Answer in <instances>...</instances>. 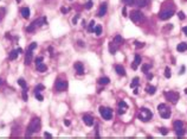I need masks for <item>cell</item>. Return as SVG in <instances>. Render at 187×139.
I'll list each match as a JSON object with an SVG mask.
<instances>
[{
  "instance_id": "680465c9",
  "label": "cell",
  "mask_w": 187,
  "mask_h": 139,
  "mask_svg": "<svg viewBox=\"0 0 187 139\" xmlns=\"http://www.w3.org/2000/svg\"><path fill=\"white\" fill-rule=\"evenodd\" d=\"M18 51H19V54H21V52H23V49H21V48H19V49H18Z\"/></svg>"
},
{
  "instance_id": "9f6ffc18",
  "label": "cell",
  "mask_w": 187,
  "mask_h": 139,
  "mask_svg": "<svg viewBox=\"0 0 187 139\" xmlns=\"http://www.w3.org/2000/svg\"><path fill=\"white\" fill-rule=\"evenodd\" d=\"M134 94H135V95H137V94H139V90H137V88H134Z\"/></svg>"
},
{
  "instance_id": "60d3db41",
  "label": "cell",
  "mask_w": 187,
  "mask_h": 139,
  "mask_svg": "<svg viewBox=\"0 0 187 139\" xmlns=\"http://www.w3.org/2000/svg\"><path fill=\"white\" fill-rule=\"evenodd\" d=\"M34 96H36V99L39 100V101H43V100H44V98H43V95H42L40 93H34Z\"/></svg>"
},
{
  "instance_id": "c3c4849f",
  "label": "cell",
  "mask_w": 187,
  "mask_h": 139,
  "mask_svg": "<svg viewBox=\"0 0 187 139\" xmlns=\"http://www.w3.org/2000/svg\"><path fill=\"white\" fill-rule=\"evenodd\" d=\"M124 113H126V109H123V108L119 109V114H124Z\"/></svg>"
},
{
  "instance_id": "7402d4cb",
  "label": "cell",
  "mask_w": 187,
  "mask_h": 139,
  "mask_svg": "<svg viewBox=\"0 0 187 139\" xmlns=\"http://www.w3.org/2000/svg\"><path fill=\"white\" fill-rule=\"evenodd\" d=\"M139 85H140V79L139 77H134L132 83H130V88H136Z\"/></svg>"
},
{
  "instance_id": "94428289",
  "label": "cell",
  "mask_w": 187,
  "mask_h": 139,
  "mask_svg": "<svg viewBox=\"0 0 187 139\" xmlns=\"http://www.w3.org/2000/svg\"><path fill=\"white\" fill-rule=\"evenodd\" d=\"M185 93H186V94H187V88H186V89H185Z\"/></svg>"
},
{
  "instance_id": "f1b7e54d",
  "label": "cell",
  "mask_w": 187,
  "mask_h": 139,
  "mask_svg": "<svg viewBox=\"0 0 187 139\" xmlns=\"http://www.w3.org/2000/svg\"><path fill=\"white\" fill-rule=\"evenodd\" d=\"M95 25H96L95 20H91V22H90V24H89V26H88V32H94V29H95Z\"/></svg>"
},
{
  "instance_id": "30bf717a",
  "label": "cell",
  "mask_w": 187,
  "mask_h": 139,
  "mask_svg": "<svg viewBox=\"0 0 187 139\" xmlns=\"http://www.w3.org/2000/svg\"><path fill=\"white\" fill-rule=\"evenodd\" d=\"M107 10H108V4H107V3H102L101 6H100V10H98V12H97V17H101V18H102L103 16H106Z\"/></svg>"
},
{
  "instance_id": "74e56055",
  "label": "cell",
  "mask_w": 187,
  "mask_h": 139,
  "mask_svg": "<svg viewBox=\"0 0 187 139\" xmlns=\"http://www.w3.org/2000/svg\"><path fill=\"white\" fill-rule=\"evenodd\" d=\"M45 89V87L43 86V85H38L37 87H36V89H34V93H39L40 90H44Z\"/></svg>"
},
{
  "instance_id": "52a82bcc",
  "label": "cell",
  "mask_w": 187,
  "mask_h": 139,
  "mask_svg": "<svg viewBox=\"0 0 187 139\" xmlns=\"http://www.w3.org/2000/svg\"><path fill=\"white\" fill-rule=\"evenodd\" d=\"M174 14V10L173 9H168V10H163V11H161L160 13H159V18L161 19V20H167V19H169Z\"/></svg>"
},
{
  "instance_id": "d6a6232c",
  "label": "cell",
  "mask_w": 187,
  "mask_h": 139,
  "mask_svg": "<svg viewBox=\"0 0 187 139\" xmlns=\"http://www.w3.org/2000/svg\"><path fill=\"white\" fill-rule=\"evenodd\" d=\"M114 43H123V38H122V36L116 35L115 38H114Z\"/></svg>"
},
{
  "instance_id": "ffe728a7",
  "label": "cell",
  "mask_w": 187,
  "mask_h": 139,
  "mask_svg": "<svg viewBox=\"0 0 187 139\" xmlns=\"http://www.w3.org/2000/svg\"><path fill=\"white\" fill-rule=\"evenodd\" d=\"M31 61H32V51H29V50H27V54H26V56H25V64L29 65V64L31 63Z\"/></svg>"
},
{
  "instance_id": "2e32d148",
  "label": "cell",
  "mask_w": 187,
  "mask_h": 139,
  "mask_svg": "<svg viewBox=\"0 0 187 139\" xmlns=\"http://www.w3.org/2000/svg\"><path fill=\"white\" fill-rule=\"evenodd\" d=\"M21 16H23V18H25V19L30 18V9H29L27 6L21 9Z\"/></svg>"
},
{
  "instance_id": "9c48e42d",
  "label": "cell",
  "mask_w": 187,
  "mask_h": 139,
  "mask_svg": "<svg viewBox=\"0 0 187 139\" xmlns=\"http://www.w3.org/2000/svg\"><path fill=\"white\" fill-rule=\"evenodd\" d=\"M82 119H83V121H84V124H85L86 126H94V124H95V120H94V118H92L91 115H89V114H84Z\"/></svg>"
},
{
  "instance_id": "3957f363",
  "label": "cell",
  "mask_w": 187,
  "mask_h": 139,
  "mask_svg": "<svg viewBox=\"0 0 187 139\" xmlns=\"http://www.w3.org/2000/svg\"><path fill=\"white\" fill-rule=\"evenodd\" d=\"M137 118H139L141 121H143V122H148V121L153 118V112H152L150 109L146 108V107H141Z\"/></svg>"
},
{
  "instance_id": "b9f144b4",
  "label": "cell",
  "mask_w": 187,
  "mask_h": 139,
  "mask_svg": "<svg viewBox=\"0 0 187 139\" xmlns=\"http://www.w3.org/2000/svg\"><path fill=\"white\" fill-rule=\"evenodd\" d=\"M159 131H160V133H161V134H163V135H166V134L168 133V130H167V128H165V127H161Z\"/></svg>"
},
{
  "instance_id": "e575fe53",
  "label": "cell",
  "mask_w": 187,
  "mask_h": 139,
  "mask_svg": "<svg viewBox=\"0 0 187 139\" xmlns=\"http://www.w3.org/2000/svg\"><path fill=\"white\" fill-rule=\"evenodd\" d=\"M21 98L24 101H27L29 100V95H27V89H24L23 93H21Z\"/></svg>"
},
{
  "instance_id": "db71d44e",
  "label": "cell",
  "mask_w": 187,
  "mask_h": 139,
  "mask_svg": "<svg viewBox=\"0 0 187 139\" xmlns=\"http://www.w3.org/2000/svg\"><path fill=\"white\" fill-rule=\"evenodd\" d=\"M185 73V67H181V70H180V75H182Z\"/></svg>"
},
{
  "instance_id": "681fc988",
  "label": "cell",
  "mask_w": 187,
  "mask_h": 139,
  "mask_svg": "<svg viewBox=\"0 0 187 139\" xmlns=\"http://www.w3.org/2000/svg\"><path fill=\"white\" fill-rule=\"evenodd\" d=\"M64 125H65V126H70V125H71L70 120H64Z\"/></svg>"
},
{
  "instance_id": "f907efd6",
  "label": "cell",
  "mask_w": 187,
  "mask_h": 139,
  "mask_svg": "<svg viewBox=\"0 0 187 139\" xmlns=\"http://www.w3.org/2000/svg\"><path fill=\"white\" fill-rule=\"evenodd\" d=\"M182 31H183V33L187 36V25L186 26H183V29H182Z\"/></svg>"
},
{
  "instance_id": "91938a15",
  "label": "cell",
  "mask_w": 187,
  "mask_h": 139,
  "mask_svg": "<svg viewBox=\"0 0 187 139\" xmlns=\"http://www.w3.org/2000/svg\"><path fill=\"white\" fill-rule=\"evenodd\" d=\"M16 1H17V3H18V4H19V3H20V1H21V0H16Z\"/></svg>"
},
{
  "instance_id": "8fae6325",
  "label": "cell",
  "mask_w": 187,
  "mask_h": 139,
  "mask_svg": "<svg viewBox=\"0 0 187 139\" xmlns=\"http://www.w3.org/2000/svg\"><path fill=\"white\" fill-rule=\"evenodd\" d=\"M73 67H75V69H76V72H77L78 75H84V67H83V64L81 62H76L73 64Z\"/></svg>"
},
{
  "instance_id": "cb8c5ba5",
  "label": "cell",
  "mask_w": 187,
  "mask_h": 139,
  "mask_svg": "<svg viewBox=\"0 0 187 139\" xmlns=\"http://www.w3.org/2000/svg\"><path fill=\"white\" fill-rule=\"evenodd\" d=\"M173 126H174V130L175 128H181V127H183V122L181 120H175L173 122Z\"/></svg>"
},
{
  "instance_id": "1f68e13d",
  "label": "cell",
  "mask_w": 187,
  "mask_h": 139,
  "mask_svg": "<svg viewBox=\"0 0 187 139\" xmlns=\"http://www.w3.org/2000/svg\"><path fill=\"white\" fill-rule=\"evenodd\" d=\"M175 133H176V135H179V137H182V135L185 134L183 127H181V128H175Z\"/></svg>"
},
{
  "instance_id": "277c9868",
  "label": "cell",
  "mask_w": 187,
  "mask_h": 139,
  "mask_svg": "<svg viewBox=\"0 0 187 139\" xmlns=\"http://www.w3.org/2000/svg\"><path fill=\"white\" fill-rule=\"evenodd\" d=\"M129 18H130L134 23H141V22L144 20V14H143L140 10H135V11H132V12H130Z\"/></svg>"
},
{
  "instance_id": "7dc6e473",
  "label": "cell",
  "mask_w": 187,
  "mask_h": 139,
  "mask_svg": "<svg viewBox=\"0 0 187 139\" xmlns=\"http://www.w3.org/2000/svg\"><path fill=\"white\" fill-rule=\"evenodd\" d=\"M153 77H154V75H153V74H150V73H147V80H148V81H150Z\"/></svg>"
},
{
  "instance_id": "5bb4252c",
  "label": "cell",
  "mask_w": 187,
  "mask_h": 139,
  "mask_svg": "<svg viewBox=\"0 0 187 139\" xmlns=\"http://www.w3.org/2000/svg\"><path fill=\"white\" fill-rule=\"evenodd\" d=\"M147 5V0H134V4L133 6H136V7H144Z\"/></svg>"
},
{
  "instance_id": "bcb514c9",
  "label": "cell",
  "mask_w": 187,
  "mask_h": 139,
  "mask_svg": "<svg viewBox=\"0 0 187 139\" xmlns=\"http://www.w3.org/2000/svg\"><path fill=\"white\" fill-rule=\"evenodd\" d=\"M34 62H36V64H39V63H42V62H43V57H37V58L34 59Z\"/></svg>"
},
{
  "instance_id": "d4e9b609",
  "label": "cell",
  "mask_w": 187,
  "mask_h": 139,
  "mask_svg": "<svg viewBox=\"0 0 187 139\" xmlns=\"http://www.w3.org/2000/svg\"><path fill=\"white\" fill-rule=\"evenodd\" d=\"M152 68V64H149V63H147V64H143L142 67H141V70L144 73V74H147L148 73V70Z\"/></svg>"
},
{
  "instance_id": "7a4b0ae2",
  "label": "cell",
  "mask_w": 187,
  "mask_h": 139,
  "mask_svg": "<svg viewBox=\"0 0 187 139\" xmlns=\"http://www.w3.org/2000/svg\"><path fill=\"white\" fill-rule=\"evenodd\" d=\"M40 128V119L39 118H34L32 119V121L30 122L27 131H26V135H32L33 133L38 132V130Z\"/></svg>"
},
{
  "instance_id": "5b68a950",
  "label": "cell",
  "mask_w": 187,
  "mask_h": 139,
  "mask_svg": "<svg viewBox=\"0 0 187 139\" xmlns=\"http://www.w3.org/2000/svg\"><path fill=\"white\" fill-rule=\"evenodd\" d=\"M98 111H100L101 117H102L104 120H111V118H113V111H111L110 108L104 107V106H100Z\"/></svg>"
},
{
  "instance_id": "4316f807",
  "label": "cell",
  "mask_w": 187,
  "mask_h": 139,
  "mask_svg": "<svg viewBox=\"0 0 187 139\" xmlns=\"http://www.w3.org/2000/svg\"><path fill=\"white\" fill-rule=\"evenodd\" d=\"M94 31H95V35H96V36H101V33H102V26H101V25H95V29H94Z\"/></svg>"
},
{
  "instance_id": "be15d7a7",
  "label": "cell",
  "mask_w": 187,
  "mask_h": 139,
  "mask_svg": "<svg viewBox=\"0 0 187 139\" xmlns=\"http://www.w3.org/2000/svg\"><path fill=\"white\" fill-rule=\"evenodd\" d=\"M0 20H1V18H0Z\"/></svg>"
},
{
  "instance_id": "7c38bea8",
  "label": "cell",
  "mask_w": 187,
  "mask_h": 139,
  "mask_svg": "<svg viewBox=\"0 0 187 139\" xmlns=\"http://www.w3.org/2000/svg\"><path fill=\"white\" fill-rule=\"evenodd\" d=\"M132 64H133V65H132L133 70H136L137 67H139V64H141V56L136 54V55H135V59H134V62H133Z\"/></svg>"
},
{
  "instance_id": "6f0895ef",
  "label": "cell",
  "mask_w": 187,
  "mask_h": 139,
  "mask_svg": "<svg viewBox=\"0 0 187 139\" xmlns=\"http://www.w3.org/2000/svg\"><path fill=\"white\" fill-rule=\"evenodd\" d=\"M5 37H6V38H11V35L7 32V33H5Z\"/></svg>"
},
{
  "instance_id": "ee69618b",
  "label": "cell",
  "mask_w": 187,
  "mask_h": 139,
  "mask_svg": "<svg viewBox=\"0 0 187 139\" xmlns=\"http://www.w3.org/2000/svg\"><path fill=\"white\" fill-rule=\"evenodd\" d=\"M178 16H179V19H180V20H183V19L186 18V16H185V13H183V12H181V11H180V12L178 13Z\"/></svg>"
},
{
  "instance_id": "6125c7cd",
  "label": "cell",
  "mask_w": 187,
  "mask_h": 139,
  "mask_svg": "<svg viewBox=\"0 0 187 139\" xmlns=\"http://www.w3.org/2000/svg\"><path fill=\"white\" fill-rule=\"evenodd\" d=\"M0 85H1V80H0Z\"/></svg>"
},
{
  "instance_id": "484cf974",
  "label": "cell",
  "mask_w": 187,
  "mask_h": 139,
  "mask_svg": "<svg viewBox=\"0 0 187 139\" xmlns=\"http://www.w3.org/2000/svg\"><path fill=\"white\" fill-rule=\"evenodd\" d=\"M146 92L148 93V94H150V95H153L155 92H156V88L154 87V86H148L147 88H146Z\"/></svg>"
},
{
  "instance_id": "603a6c76",
  "label": "cell",
  "mask_w": 187,
  "mask_h": 139,
  "mask_svg": "<svg viewBox=\"0 0 187 139\" xmlns=\"http://www.w3.org/2000/svg\"><path fill=\"white\" fill-rule=\"evenodd\" d=\"M116 51H117V48H116L115 43H109V52L114 55V54H116Z\"/></svg>"
},
{
  "instance_id": "f5cc1de1",
  "label": "cell",
  "mask_w": 187,
  "mask_h": 139,
  "mask_svg": "<svg viewBox=\"0 0 187 139\" xmlns=\"http://www.w3.org/2000/svg\"><path fill=\"white\" fill-rule=\"evenodd\" d=\"M44 137H47V138H51L52 135H51L50 133H47V132H45V133H44Z\"/></svg>"
},
{
  "instance_id": "83f0119b",
  "label": "cell",
  "mask_w": 187,
  "mask_h": 139,
  "mask_svg": "<svg viewBox=\"0 0 187 139\" xmlns=\"http://www.w3.org/2000/svg\"><path fill=\"white\" fill-rule=\"evenodd\" d=\"M18 83H19V86L23 89H27V85H26V82H25L24 79H18Z\"/></svg>"
},
{
  "instance_id": "8d00e7d4",
  "label": "cell",
  "mask_w": 187,
  "mask_h": 139,
  "mask_svg": "<svg viewBox=\"0 0 187 139\" xmlns=\"http://www.w3.org/2000/svg\"><path fill=\"white\" fill-rule=\"evenodd\" d=\"M37 45H38V44H37L36 42H33V43H31V44H30V46H29V49H27V50H29V51H32V52H33V50H34V49L37 48Z\"/></svg>"
},
{
  "instance_id": "f6af8a7d",
  "label": "cell",
  "mask_w": 187,
  "mask_h": 139,
  "mask_svg": "<svg viewBox=\"0 0 187 139\" xmlns=\"http://www.w3.org/2000/svg\"><path fill=\"white\" fill-rule=\"evenodd\" d=\"M78 19H79V16H75L73 18H72V24H77V22H78Z\"/></svg>"
},
{
  "instance_id": "816d5d0a",
  "label": "cell",
  "mask_w": 187,
  "mask_h": 139,
  "mask_svg": "<svg viewBox=\"0 0 187 139\" xmlns=\"http://www.w3.org/2000/svg\"><path fill=\"white\" fill-rule=\"evenodd\" d=\"M122 13H123V16H127V10H126V7L122 9Z\"/></svg>"
},
{
  "instance_id": "836d02e7",
  "label": "cell",
  "mask_w": 187,
  "mask_h": 139,
  "mask_svg": "<svg viewBox=\"0 0 187 139\" xmlns=\"http://www.w3.org/2000/svg\"><path fill=\"white\" fill-rule=\"evenodd\" d=\"M134 44H135V48H136V49H141V48L144 46V43H143V42H137V40H135Z\"/></svg>"
},
{
  "instance_id": "8992f818",
  "label": "cell",
  "mask_w": 187,
  "mask_h": 139,
  "mask_svg": "<svg viewBox=\"0 0 187 139\" xmlns=\"http://www.w3.org/2000/svg\"><path fill=\"white\" fill-rule=\"evenodd\" d=\"M165 96H166V99H167L168 101H170V102L174 103V105L178 102V100H179V98H180L179 93H175V92H166V93H165Z\"/></svg>"
},
{
  "instance_id": "e0dca14e",
  "label": "cell",
  "mask_w": 187,
  "mask_h": 139,
  "mask_svg": "<svg viewBox=\"0 0 187 139\" xmlns=\"http://www.w3.org/2000/svg\"><path fill=\"white\" fill-rule=\"evenodd\" d=\"M108 83H110V80H109V77H106V76H103V77L98 79V85H101V86H107Z\"/></svg>"
},
{
  "instance_id": "d6986e66",
  "label": "cell",
  "mask_w": 187,
  "mask_h": 139,
  "mask_svg": "<svg viewBox=\"0 0 187 139\" xmlns=\"http://www.w3.org/2000/svg\"><path fill=\"white\" fill-rule=\"evenodd\" d=\"M18 54H19V51H18V49L17 50H12L11 52H10V56H8V59L10 61H14L17 57H18Z\"/></svg>"
},
{
  "instance_id": "4dcf8cb0",
  "label": "cell",
  "mask_w": 187,
  "mask_h": 139,
  "mask_svg": "<svg viewBox=\"0 0 187 139\" xmlns=\"http://www.w3.org/2000/svg\"><path fill=\"white\" fill-rule=\"evenodd\" d=\"M166 108H168V106H167L166 103H160V105H157V111H159V113H161V112L165 111Z\"/></svg>"
},
{
  "instance_id": "11a10c76",
  "label": "cell",
  "mask_w": 187,
  "mask_h": 139,
  "mask_svg": "<svg viewBox=\"0 0 187 139\" xmlns=\"http://www.w3.org/2000/svg\"><path fill=\"white\" fill-rule=\"evenodd\" d=\"M77 43H78V44H79V46H82V48H83V46H84V43H83V42H82V40H78V42H77Z\"/></svg>"
},
{
  "instance_id": "d590c367",
  "label": "cell",
  "mask_w": 187,
  "mask_h": 139,
  "mask_svg": "<svg viewBox=\"0 0 187 139\" xmlns=\"http://www.w3.org/2000/svg\"><path fill=\"white\" fill-rule=\"evenodd\" d=\"M119 107H120V108H123V109H128V105H127L124 101H122V100L119 101Z\"/></svg>"
},
{
  "instance_id": "ac0fdd59",
  "label": "cell",
  "mask_w": 187,
  "mask_h": 139,
  "mask_svg": "<svg viewBox=\"0 0 187 139\" xmlns=\"http://www.w3.org/2000/svg\"><path fill=\"white\" fill-rule=\"evenodd\" d=\"M176 50H178L179 52H183V51H186V50H187V43H185V42L180 43V44L176 46Z\"/></svg>"
},
{
  "instance_id": "f546056e",
  "label": "cell",
  "mask_w": 187,
  "mask_h": 139,
  "mask_svg": "<svg viewBox=\"0 0 187 139\" xmlns=\"http://www.w3.org/2000/svg\"><path fill=\"white\" fill-rule=\"evenodd\" d=\"M170 76H172L170 69H169V67H166V69H165V77L166 79H170Z\"/></svg>"
},
{
  "instance_id": "f35d334b",
  "label": "cell",
  "mask_w": 187,
  "mask_h": 139,
  "mask_svg": "<svg viewBox=\"0 0 187 139\" xmlns=\"http://www.w3.org/2000/svg\"><path fill=\"white\" fill-rule=\"evenodd\" d=\"M86 10H91V7H92V0H88V3L85 4V6H84Z\"/></svg>"
},
{
  "instance_id": "4fadbf2b",
  "label": "cell",
  "mask_w": 187,
  "mask_h": 139,
  "mask_svg": "<svg viewBox=\"0 0 187 139\" xmlns=\"http://www.w3.org/2000/svg\"><path fill=\"white\" fill-rule=\"evenodd\" d=\"M160 115H161V118H163V119H168V118H170V115H172L170 108H169V107L166 108L165 111H162V112L160 113Z\"/></svg>"
},
{
  "instance_id": "ab89813d",
  "label": "cell",
  "mask_w": 187,
  "mask_h": 139,
  "mask_svg": "<svg viewBox=\"0 0 187 139\" xmlns=\"http://www.w3.org/2000/svg\"><path fill=\"white\" fill-rule=\"evenodd\" d=\"M122 3H123V4H126V5H128V6H133L134 0H122Z\"/></svg>"
},
{
  "instance_id": "7bdbcfd3",
  "label": "cell",
  "mask_w": 187,
  "mask_h": 139,
  "mask_svg": "<svg viewBox=\"0 0 187 139\" xmlns=\"http://www.w3.org/2000/svg\"><path fill=\"white\" fill-rule=\"evenodd\" d=\"M69 11H70V9H66V7H64V6H63V7H60V12H62L63 14H66Z\"/></svg>"
},
{
  "instance_id": "6da1fadb",
  "label": "cell",
  "mask_w": 187,
  "mask_h": 139,
  "mask_svg": "<svg viewBox=\"0 0 187 139\" xmlns=\"http://www.w3.org/2000/svg\"><path fill=\"white\" fill-rule=\"evenodd\" d=\"M44 24H47V20H46V17H42V18H39V19H36V20H33L27 27H26V31L27 32H34V30L37 29V27H40V26H43Z\"/></svg>"
},
{
  "instance_id": "ba28073f",
  "label": "cell",
  "mask_w": 187,
  "mask_h": 139,
  "mask_svg": "<svg viewBox=\"0 0 187 139\" xmlns=\"http://www.w3.org/2000/svg\"><path fill=\"white\" fill-rule=\"evenodd\" d=\"M55 88L56 90L58 92H63L68 88V81H64V80H57L56 81V85H55Z\"/></svg>"
},
{
  "instance_id": "44dd1931",
  "label": "cell",
  "mask_w": 187,
  "mask_h": 139,
  "mask_svg": "<svg viewBox=\"0 0 187 139\" xmlns=\"http://www.w3.org/2000/svg\"><path fill=\"white\" fill-rule=\"evenodd\" d=\"M46 69H47V67H46V64H44L43 62L39 63V64H37V70H38V72L44 73V72H46Z\"/></svg>"
},
{
  "instance_id": "9a60e30c",
  "label": "cell",
  "mask_w": 187,
  "mask_h": 139,
  "mask_svg": "<svg viewBox=\"0 0 187 139\" xmlns=\"http://www.w3.org/2000/svg\"><path fill=\"white\" fill-rule=\"evenodd\" d=\"M115 70H116V73H117L120 76H126V69H124L122 65H116V67H115Z\"/></svg>"
}]
</instances>
